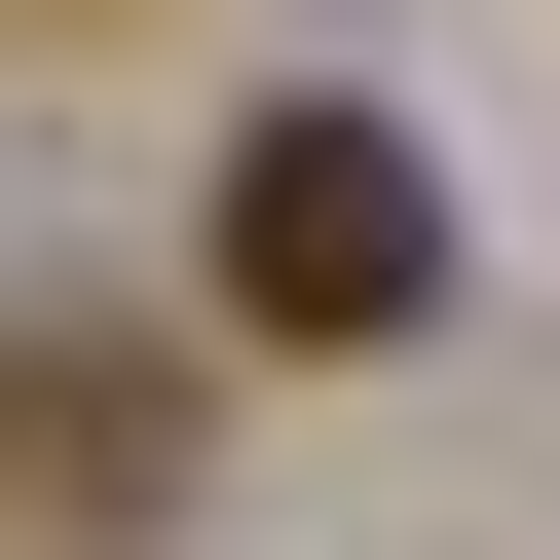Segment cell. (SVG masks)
Instances as JSON below:
<instances>
[{
    "instance_id": "1",
    "label": "cell",
    "mask_w": 560,
    "mask_h": 560,
    "mask_svg": "<svg viewBox=\"0 0 560 560\" xmlns=\"http://www.w3.org/2000/svg\"><path fill=\"white\" fill-rule=\"evenodd\" d=\"M224 337H448L411 113H261V150H224Z\"/></svg>"
},
{
    "instance_id": "2",
    "label": "cell",
    "mask_w": 560,
    "mask_h": 560,
    "mask_svg": "<svg viewBox=\"0 0 560 560\" xmlns=\"http://www.w3.org/2000/svg\"><path fill=\"white\" fill-rule=\"evenodd\" d=\"M150 523H187V337L38 300L0 337V560H150Z\"/></svg>"
}]
</instances>
